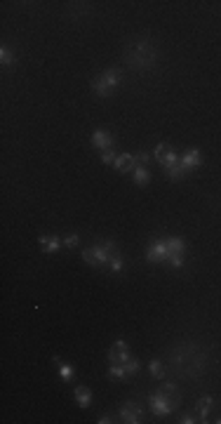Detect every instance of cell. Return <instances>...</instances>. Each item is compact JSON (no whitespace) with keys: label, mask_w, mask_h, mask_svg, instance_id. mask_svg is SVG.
Segmentation results:
<instances>
[{"label":"cell","mask_w":221,"mask_h":424,"mask_svg":"<svg viewBox=\"0 0 221 424\" xmlns=\"http://www.w3.org/2000/svg\"><path fill=\"white\" fill-rule=\"evenodd\" d=\"M153 158L160 163V168L167 170V168H172V165L179 163L181 153L174 151V146H169V144H165V142H160V144L156 146V151H153Z\"/></svg>","instance_id":"obj_4"},{"label":"cell","mask_w":221,"mask_h":424,"mask_svg":"<svg viewBox=\"0 0 221 424\" xmlns=\"http://www.w3.org/2000/svg\"><path fill=\"white\" fill-rule=\"evenodd\" d=\"M148 368H151V375H153L156 379H163V377H165V363H163V360L153 358L151 363H148Z\"/></svg>","instance_id":"obj_20"},{"label":"cell","mask_w":221,"mask_h":424,"mask_svg":"<svg viewBox=\"0 0 221 424\" xmlns=\"http://www.w3.org/2000/svg\"><path fill=\"white\" fill-rule=\"evenodd\" d=\"M139 368H141V363L137 358H127L125 363H120V366H110L108 375L113 379H125V377H129V375H137Z\"/></svg>","instance_id":"obj_5"},{"label":"cell","mask_w":221,"mask_h":424,"mask_svg":"<svg viewBox=\"0 0 221 424\" xmlns=\"http://www.w3.org/2000/svg\"><path fill=\"white\" fill-rule=\"evenodd\" d=\"M212 403H214V398H212V396H203V398L198 401V406H195V417H198L200 422H205V419H207Z\"/></svg>","instance_id":"obj_16"},{"label":"cell","mask_w":221,"mask_h":424,"mask_svg":"<svg viewBox=\"0 0 221 424\" xmlns=\"http://www.w3.org/2000/svg\"><path fill=\"white\" fill-rule=\"evenodd\" d=\"M108 422H113V419H110V415H104V417L99 419V424H108Z\"/></svg>","instance_id":"obj_29"},{"label":"cell","mask_w":221,"mask_h":424,"mask_svg":"<svg viewBox=\"0 0 221 424\" xmlns=\"http://www.w3.org/2000/svg\"><path fill=\"white\" fill-rule=\"evenodd\" d=\"M165 243H167L169 255H184V248H186L184 238H179V236H172V238H165Z\"/></svg>","instance_id":"obj_18"},{"label":"cell","mask_w":221,"mask_h":424,"mask_svg":"<svg viewBox=\"0 0 221 424\" xmlns=\"http://www.w3.org/2000/svg\"><path fill=\"white\" fill-rule=\"evenodd\" d=\"M141 417H144V408L137 406V403H125V406L120 408V419L127 424H139Z\"/></svg>","instance_id":"obj_9"},{"label":"cell","mask_w":221,"mask_h":424,"mask_svg":"<svg viewBox=\"0 0 221 424\" xmlns=\"http://www.w3.org/2000/svg\"><path fill=\"white\" fill-rule=\"evenodd\" d=\"M125 62L134 71H148L158 62V50L148 41H132L125 47Z\"/></svg>","instance_id":"obj_1"},{"label":"cell","mask_w":221,"mask_h":424,"mask_svg":"<svg viewBox=\"0 0 221 424\" xmlns=\"http://www.w3.org/2000/svg\"><path fill=\"white\" fill-rule=\"evenodd\" d=\"M38 243H40V248L45 252H59L61 250V245H64V240L59 238V236H40Z\"/></svg>","instance_id":"obj_15"},{"label":"cell","mask_w":221,"mask_h":424,"mask_svg":"<svg viewBox=\"0 0 221 424\" xmlns=\"http://www.w3.org/2000/svg\"><path fill=\"white\" fill-rule=\"evenodd\" d=\"M179 163H181V168L186 170V172H193L195 168H200V165H203V153H200L198 149H188V151L181 153Z\"/></svg>","instance_id":"obj_10"},{"label":"cell","mask_w":221,"mask_h":424,"mask_svg":"<svg viewBox=\"0 0 221 424\" xmlns=\"http://www.w3.org/2000/svg\"><path fill=\"white\" fill-rule=\"evenodd\" d=\"M146 259L151 264H160V261H167L169 259V250H167V243L165 240H156L146 248Z\"/></svg>","instance_id":"obj_7"},{"label":"cell","mask_w":221,"mask_h":424,"mask_svg":"<svg viewBox=\"0 0 221 424\" xmlns=\"http://www.w3.org/2000/svg\"><path fill=\"white\" fill-rule=\"evenodd\" d=\"M148 406H151V413L153 415H160V417H163V415H172V413H174V406H172V403H169L167 398L160 394V391H156V394L148 396Z\"/></svg>","instance_id":"obj_6"},{"label":"cell","mask_w":221,"mask_h":424,"mask_svg":"<svg viewBox=\"0 0 221 424\" xmlns=\"http://www.w3.org/2000/svg\"><path fill=\"white\" fill-rule=\"evenodd\" d=\"M78 243H80V238H78V233H69V236H66V238H64V245H66V248H76Z\"/></svg>","instance_id":"obj_27"},{"label":"cell","mask_w":221,"mask_h":424,"mask_svg":"<svg viewBox=\"0 0 221 424\" xmlns=\"http://www.w3.org/2000/svg\"><path fill=\"white\" fill-rule=\"evenodd\" d=\"M113 168L118 170L120 174H132L134 168H137V160H134L132 153H118L116 163H113Z\"/></svg>","instance_id":"obj_11"},{"label":"cell","mask_w":221,"mask_h":424,"mask_svg":"<svg viewBox=\"0 0 221 424\" xmlns=\"http://www.w3.org/2000/svg\"><path fill=\"white\" fill-rule=\"evenodd\" d=\"M127 358H132V356H129V344L125 342V339H118V342L108 349V363L120 366V363H125Z\"/></svg>","instance_id":"obj_8"},{"label":"cell","mask_w":221,"mask_h":424,"mask_svg":"<svg viewBox=\"0 0 221 424\" xmlns=\"http://www.w3.org/2000/svg\"><path fill=\"white\" fill-rule=\"evenodd\" d=\"M116 158H118V153L113 151V149H106V151H101V163L113 165V163H116Z\"/></svg>","instance_id":"obj_24"},{"label":"cell","mask_w":221,"mask_h":424,"mask_svg":"<svg viewBox=\"0 0 221 424\" xmlns=\"http://www.w3.org/2000/svg\"><path fill=\"white\" fill-rule=\"evenodd\" d=\"M181 424H193V422H198V417H195V413H186V415H181V419H179Z\"/></svg>","instance_id":"obj_28"},{"label":"cell","mask_w":221,"mask_h":424,"mask_svg":"<svg viewBox=\"0 0 221 424\" xmlns=\"http://www.w3.org/2000/svg\"><path fill=\"white\" fill-rule=\"evenodd\" d=\"M169 267H174V269H181L184 267V255H169Z\"/></svg>","instance_id":"obj_26"},{"label":"cell","mask_w":221,"mask_h":424,"mask_svg":"<svg viewBox=\"0 0 221 424\" xmlns=\"http://www.w3.org/2000/svg\"><path fill=\"white\" fill-rule=\"evenodd\" d=\"M118 252V245L113 243V240H104V243H97L92 245V248H87V250H82V259L87 261L90 267H108L110 257Z\"/></svg>","instance_id":"obj_2"},{"label":"cell","mask_w":221,"mask_h":424,"mask_svg":"<svg viewBox=\"0 0 221 424\" xmlns=\"http://www.w3.org/2000/svg\"><path fill=\"white\" fill-rule=\"evenodd\" d=\"M122 83V69H118V66H113V69L104 71L101 76H97L92 80V92L97 94V97L106 99L113 94V90H116L118 85Z\"/></svg>","instance_id":"obj_3"},{"label":"cell","mask_w":221,"mask_h":424,"mask_svg":"<svg viewBox=\"0 0 221 424\" xmlns=\"http://www.w3.org/2000/svg\"><path fill=\"white\" fill-rule=\"evenodd\" d=\"M165 172H167V177H169L172 181H179V179H184V177L188 174L186 170L181 168V163H176V165H172V168H167Z\"/></svg>","instance_id":"obj_19"},{"label":"cell","mask_w":221,"mask_h":424,"mask_svg":"<svg viewBox=\"0 0 221 424\" xmlns=\"http://www.w3.org/2000/svg\"><path fill=\"white\" fill-rule=\"evenodd\" d=\"M153 158V153H148V151H139V153H134V160H137V165H148V160Z\"/></svg>","instance_id":"obj_25"},{"label":"cell","mask_w":221,"mask_h":424,"mask_svg":"<svg viewBox=\"0 0 221 424\" xmlns=\"http://www.w3.org/2000/svg\"><path fill=\"white\" fill-rule=\"evenodd\" d=\"M160 394L167 398L172 406H174V410H176V406H179V401H181V394H179V389H176V384H172V382H163L160 384Z\"/></svg>","instance_id":"obj_14"},{"label":"cell","mask_w":221,"mask_h":424,"mask_svg":"<svg viewBox=\"0 0 221 424\" xmlns=\"http://www.w3.org/2000/svg\"><path fill=\"white\" fill-rule=\"evenodd\" d=\"M90 142H92V146H97L99 151H106V149L113 146V137H110L108 130H94L92 137H90Z\"/></svg>","instance_id":"obj_12"},{"label":"cell","mask_w":221,"mask_h":424,"mask_svg":"<svg viewBox=\"0 0 221 424\" xmlns=\"http://www.w3.org/2000/svg\"><path fill=\"white\" fill-rule=\"evenodd\" d=\"M73 398H76L78 408H82V410H87V408L92 406V391H90V387H85V384L76 387V391H73Z\"/></svg>","instance_id":"obj_13"},{"label":"cell","mask_w":221,"mask_h":424,"mask_svg":"<svg viewBox=\"0 0 221 424\" xmlns=\"http://www.w3.org/2000/svg\"><path fill=\"white\" fill-rule=\"evenodd\" d=\"M0 62H3L5 66H12L14 62H17V57H14V52H12L10 47H3V50H0Z\"/></svg>","instance_id":"obj_21"},{"label":"cell","mask_w":221,"mask_h":424,"mask_svg":"<svg viewBox=\"0 0 221 424\" xmlns=\"http://www.w3.org/2000/svg\"><path fill=\"white\" fill-rule=\"evenodd\" d=\"M59 375H61V379H64V382H71V379H73V375H76V370H73V366H61V363H59Z\"/></svg>","instance_id":"obj_23"},{"label":"cell","mask_w":221,"mask_h":424,"mask_svg":"<svg viewBox=\"0 0 221 424\" xmlns=\"http://www.w3.org/2000/svg\"><path fill=\"white\" fill-rule=\"evenodd\" d=\"M108 269H110V273H120L122 271V255H120V252H116V255L110 257Z\"/></svg>","instance_id":"obj_22"},{"label":"cell","mask_w":221,"mask_h":424,"mask_svg":"<svg viewBox=\"0 0 221 424\" xmlns=\"http://www.w3.org/2000/svg\"><path fill=\"white\" fill-rule=\"evenodd\" d=\"M132 177H134V184H139V186H146L148 181H151V172H148L146 165H137L134 172H132Z\"/></svg>","instance_id":"obj_17"}]
</instances>
